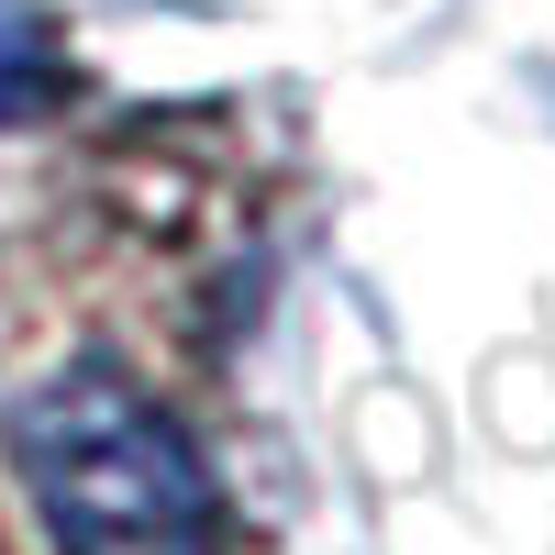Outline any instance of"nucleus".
<instances>
[{
    "label": "nucleus",
    "mask_w": 555,
    "mask_h": 555,
    "mask_svg": "<svg viewBox=\"0 0 555 555\" xmlns=\"http://www.w3.org/2000/svg\"><path fill=\"white\" fill-rule=\"evenodd\" d=\"M67 101V56L34 0H0V122H44Z\"/></svg>",
    "instance_id": "nucleus-2"
},
{
    "label": "nucleus",
    "mask_w": 555,
    "mask_h": 555,
    "mask_svg": "<svg viewBox=\"0 0 555 555\" xmlns=\"http://www.w3.org/2000/svg\"><path fill=\"white\" fill-rule=\"evenodd\" d=\"M12 467L56 555H211V478L112 366H67L12 411Z\"/></svg>",
    "instance_id": "nucleus-1"
}]
</instances>
